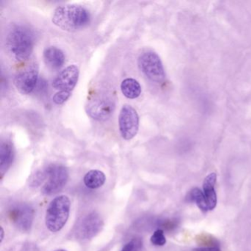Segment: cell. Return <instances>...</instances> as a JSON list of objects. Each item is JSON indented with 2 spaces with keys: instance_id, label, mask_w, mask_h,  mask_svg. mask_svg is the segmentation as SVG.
Here are the masks:
<instances>
[{
  "instance_id": "obj_21",
  "label": "cell",
  "mask_w": 251,
  "mask_h": 251,
  "mask_svg": "<svg viewBox=\"0 0 251 251\" xmlns=\"http://www.w3.org/2000/svg\"><path fill=\"white\" fill-rule=\"evenodd\" d=\"M141 247L142 242L140 239H133L125 245L122 251H140Z\"/></svg>"
},
{
  "instance_id": "obj_10",
  "label": "cell",
  "mask_w": 251,
  "mask_h": 251,
  "mask_svg": "<svg viewBox=\"0 0 251 251\" xmlns=\"http://www.w3.org/2000/svg\"><path fill=\"white\" fill-rule=\"evenodd\" d=\"M79 78V70L76 66L71 65L63 70L54 80L52 86L57 90L72 92Z\"/></svg>"
},
{
  "instance_id": "obj_14",
  "label": "cell",
  "mask_w": 251,
  "mask_h": 251,
  "mask_svg": "<svg viewBox=\"0 0 251 251\" xmlns=\"http://www.w3.org/2000/svg\"><path fill=\"white\" fill-rule=\"evenodd\" d=\"M45 64L53 70H58L65 62L64 52L56 47H50L44 52Z\"/></svg>"
},
{
  "instance_id": "obj_9",
  "label": "cell",
  "mask_w": 251,
  "mask_h": 251,
  "mask_svg": "<svg viewBox=\"0 0 251 251\" xmlns=\"http://www.w3.org/2000/svg\"><path fill=\"white\" fill-rule=\"evenodd\" d=\"M39 80V69L36 66H30L16 75L14 83L17 90L23 95L31 93Z\"/></svg>"
},
{
  "instance_id": "obj_13",
  "label": "cell",
  "mask_w": 251,
  "mask_h": 251,
  "mask_svg": "<svg viewBox=\"0 0 251 251\" xmlns=\"http://www.w3.org/2000/svg\"><path fill=\"white\" fill-rule=\"evenodd\" d=\"M14 158V150L10 141H2L0 145V173L3 177L7 173Z\"/></svg>"
},
{
  "instance_id": "obj_23",
  "label": "cell",
  "mask_w": 251,
  "mask_h": 251,
  "mask_svg": "<svg viewBox=\"0 0 251 251\" xmlns=\"http://www.w3.org/2000/svg\"><path fill=\"white\" fill-rule=\"evenodd\" d=\"M4 239V230L3 227H1V242H2Z\"/></svg>"
},
{
  "instance_id": "obj_12",
  "label": "cell",
  "mask_w": 251,
  "mask_h": 251,
  "mask_svg": "<svg viewBox=\"0 0 251 251\" xmlns=\"http://www.w3.org/2000/svg\"><path fill=\"white\" fill-rule=\"evenodd\" d=\"M216 181H217V174L214 173H210L204 179L203 184H202L203 193L206 200L208 210L214 209L217 206V197L214 189Z\"/></svg>"
},
{
  "instance_id": "obj_1",
  "label": "cell",
  "mask_w": 251,
  "mask_h": 251,
  "mask_svg": "<svg viewBox=\"0 0 251 251\" xmlns=\"http://www.w3.org/2000/svg\"><path fill=\"white\" fill-rule=\"evenodd\" d=\"M52 21L55 26L62 30L76 31L89 24L90 14L82 5H62L54 11Z\"/></svg>"
},
{
  "instance_id": "obj_19",
  "label": "cell",
  "mask_w": 251,
  "mask_h": 251,
  "mask_svg": "<svg viewBox=\"0 0 251 251\" xmlns=\"http://www.w3.org/2000/svg\"><path fill=\"white\" fill-rule=\"evenodd\" d=\"M72 92H66V91H59L57 92L52 98V100L57 105H61L64 103L71 96Z\"/></svg>"
},
{
  "instance_id": "obj_3",
  "label": "cell",
  "mask_w": 251,
  "mask_h": 251,
  "mask_svg": "<svg viewBox=\"0 0 251 251\" xmlns=\"http://www.w3.org/2000/svg\"><path fill=\"white\" fill-rule=\"evenodd\" d=\"M71 202L67 195H59L49 204L46 211L45 224L50 231H60L67 223L70 212Z\"/></svg>"
},
{
  "instance_id": "obj_20",
  "label": "cell",
  "mask_w": 251,
  "mask_h": 251,
  "mask_svg": "<svg viewBox=\"0 0 251 251\" xmlns=\"http://www.w3.org/2000/svg\"><path fill=\"white\" fill-rule=\"evenodd\" d=\"M208 235H201L198 236V242L202 245H205V247H219L218 242L214 238H210Z\"/></svg>"
},
{
  "instance_id": "obj_18",
  "label": "cell",
  "mask_w": 251,
  "mask_h": 251,
  "mask_svg": "<svg viewBox=\"0 0 251 251\" xmlns=\"http://www.w3.org/2000/svg\"><path fill=\"white\" fill-rule=\"evenodd\" d=\"M151 241L152 245L155 246H163L165 245L167 240L164 236V230L162 229H158L155 230L151 236Z\"/></svg>"
},
{
  "instance_id": "obj_17",
  "label": "cell",
  "mask_w": 251,
  "mask_h": 251,
  "mask_svg": "<svg viewBox=\"0 0 251 251\" xmlns=\"http://www.w3.org/2000/svg\"><path fill=\"white\" fill-rule=\"evenodd\" d=\"M187 198L189 201L195 202L201 211H203V212H206L207 211H208L205 195L201 189H198V188H194L189 192Z\"/></svg>"
},
{
  "instance_id": "obj_4",
  "label": "cell",
  "mask_w": 251,
  "mask_h": 251,
  "mask_svg": "<svg viewBox=\"0 0 251 251\" xmlns=\"http://www.w3.org/2000/svg\"><path fill=\"white\" fill-rule=\"evenodd\" d=\"M138 64L141 71L151 81L161 83L166 75L161 58L152 51H146L139 55Z\"/></svg>"
},
{
  "instance_id": "obj_15",
  "label": "cell",
  "mask_w": 251,
  "mask_h": 251,
  "mask_svg": "<svg viewBox=\"0 0 251 251\" xmlns=\"http://www.w3.org/2000/svg\"><path fill=\"white\" fill-rule=\"evenodd\" d=\"M121 91L123 95L128 99H136L140 96L142 87L135 79L126 78L122 82Z\"/></svg>"
},
{
  "instance_id": "obj_5",
  "label": "cell",
  "mask_w": 251,
  "mask_h": 251,
  "mask_svg": "<svg viewBox=\"0 0 251 251\" xmlns=\"http://www.w3.org/2000/svg\"><path fill=\"white\" fill-rule=\"evenodd\" d=\"M45 173L48 180L42 189L44 195H52L58 193L68 181V170L61 164H50L45 168Z\"/></svg>"
},
{
  "instance_id": "obj_8",
  "label": "cell",
  "mask_w": 251,
  "mask_h": 251,
  "mask_svg": "<svg viewBox=\"0 0 251 251\" xmlns=\"http://www.w3.org/2000/svg\"><path fill=\"white\" fill-rule=\"evenodd\" d=\"M103 227V220L96 211H92L85 216L77 227V233L81 239H90L95 237Z\"/></svg>"
},
{
  "instance_id": "obj_22",
  "label": "cell",
  "mask_w": 251,
  "mask_h": 251,
  "mask_svg": "<svg viewBox=\"0 0 251 251\" xmlns=\"http://www.w3.org/2000/svg\"><path fill=\"white\" fill-rule=\"evenodd\" d=\"M193 251H221L219 247H203V248H197Z\"/></svg>"
},
{
  "instance_id": "obj_24",
  "label": "cell",
  "mask_w": 251,
  "mask_h": 251,
  "mask_svg": "<svg viewBox=\"0 0 251 251\" xmlns=\"http://www.w3.org/2000/svg\"><path fill=\"white\" fill-rule=\"evenodd\" d=\"M66 251V250L64 249H58V250H55V251Z\"/></svg>"
},
{
  "instance_id": "obj_6",
  "label": "cell",
  "mask_w": 251,
  "mask_h": 251,
  "mask_svg": "<svg viewBox=\"0 0 251 251\" xmlns=\"http://www.w3.org/2000/svg\"><path fill=\"white\" fill-rule=\"evenodd\" d=\"M119 127L122 137L126 140L133 139L139 131V117L137 111L130 105H123L119 116Z\"/></svg>"
},
{
  "instance_id": "obj_2",
  "label": "cell",
  "mask_w": 251,
  "mask_h": 251,
  "mask_svg": "<svg viewBox=\"0 0 251 251\" xmlns=\"http://www.w3.org/2000/svg\"><path fill=\"white\" fill-rule=\"evenodd\" d=\"M6 47L14 59L25 61L30 58L34 48L33 32L25 26H14L7 35Z\"/></svg>"
},
{
  "instance_id": "obj_7",
  "label": "cell",
  "mask_w": 251,
  "mask_h": 251,
  "mask_svg": "<svg viewBox=\"0 0 251 251\" xmlns=\"http://www.w3.org/2000/svg\"><path fill=\"white\" fill-rule=\"evenodd\" d=\"M10 220L13 224L23 232L30 230L34 220L35 211L33 207L25 202H19L9 210Z\"/></svg>"
},
{
  "instance_id": "obj_16",
  "label": "cell",
  "mask_w": 251,
  "mask_h": 251,
  "mask_svg": "<svg viewBox=\"0 0 251 251\" xmlns=\"http://www.w3.org/2000/svg\"><path fill=\"white\" fill-rule=\"evenodd\" d=\"M105 174L100 170H90L85 175L83 182L88 188L91 189H96L103 186L105 183Z\"/></svg>"
},
{
  "instance_id": "obj_11",
  "label": "cell",
  "mask_w": 251,
  "mask_h": 251,
  "mask_svg": "<svg viewBox=\"0 0 251 251\" xmlns=\"http://www.w3.org/2000/svg\"><path fill=\"white\" fill-rule=\"evenodd\" d=\"M88 114L94 120L104 121L108 120L114 111V105L110 100L102 98H97L91 101L87 106Z\"/></svg>"
}]
</instances>
